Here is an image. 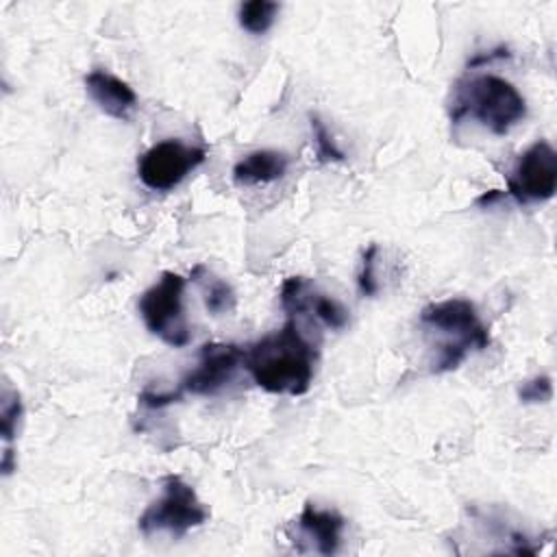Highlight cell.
<instances>
[{"mask_svg":"<svg viewBox=\"0 0 557 557\" xmlns=\"http://www.w3.org/2000/svg\"><path fill=\"white\" fill-rule=\"evenodd\" d=\"M318 350L300 333L298 318L287 315L285 324L248 344L242 355V366L252 381L270 392L285 396H302L313 381Z\"/></svg>","mask_w":557,"mask_h":557,"instance_id":"cell-1","label":"cell"},{"mask_svg":"<svg viewBox=\"0 0 557 557\" xmlns=\"http://www.w3.org/2000/svg\"><path fill=\"white\" fill-rule=\"evenodd\" d=\"M474 117L494 135H507L527 115L522 94L503 76L481 74L457 85L450 120Z\"/></svg>","mask_w":557,"mask_h":557,"instance_id":"cell-2","label":"cell"},{"mask_svg":"<svg viewBox=\"0 0 557 557\" xmlns=\"http://www.w3.org/2000/svg\"><path fill=\"white\" fill-rule=\"evenodd\" d=\"M420 324L446 337L433 363V372H450L461 366L470 350L490 346V331L481 322L474 302L466 298H446L429 302L420 311Z\"/></svg>","mask_w":557,"mask_h":557,"instance_id":"cell-3","label":"cell"},{"mask_svg":"<svg viewBox=\"0 0 557 557\" xmlns=\"http://www.w3.org/2000/svg\"><path fill=\"white\" fill-rule=\"evenodd\" d=\"M209 520L207 507L196 490L178 474L163 476V494L152 500L137 518V529L144 535L168 531L172 537H183L187 531L202 527Z\"/></svg>","mask_w":557,"mask_h":557,"instance_id":"cell-4","label":"cell"},{"mask_svg":"<svg viewBox=\"0 0 557 557\" xmlns=\"http://www.w3.org/2000/svg\"><path fill=\"white\" fill-rule=\"evenodd\" d=\"M185 278L176 272H163L161 278L139 296V313L146 329L172 348L189 344L191 333L183 313Z\"/></svg>","mask_w":557,"mask_h":557,"instance_id":"cell-5","label":"cell"},{"mask_svg":"<svg viewBox=\"0 0 557 557\" xmlns=\"http://www.w3.org/2000/svg\"><path fill=\"white\" fill-rule=\"evenodd\" d=\"M207 150L178 139H163L137 159V176L152 191H170L185 181L202 161Z\"/></svg>","mask_w":557,"mask_h":557,"instance_id":"cell-6","label":"cell"},{"mask_svg":"<svg viewBox=\"0 0 557 557\" xmlns=\"http://www.w3.org/2000/svg\"><path fill=\"white\" fill-rule=\"evenodd\" d=\"M557 189V152L546 139L531 144L520 157L511 174L507 176V196L518 205L544 202L555 196Z\"/></svg>","mask_w":557,"mask_h":557,"instance_id":"cell-7","label":"cell"},{"mask_svg":"<svg viewBox=\"0 0 557 557\" xmlns=\"http://www.w3.org/2000/svg\"><path fill=\"white\" fill-rule=\"evenodd\" d=\"M244 348L237 344L207 342L200 346L198 363L181 379V392L194 396H213L224 389L242 366Z\"/></svg>","mask_w":557,"mask_h":557,"instance_id":"cell-8","label":"cell"},{"mask_svg":"<svg viewBox=\"0 0 557 557\" xmlns=\"http://www.w3.org/2000/svg\"><path fill=\"white\" fill-rule=\"evenodd\" d=\"M344 516L333 509H318L313 503H305L302 511L296 518V535L294 542H307L311 550L331 557L342 546Z\"/></svg>","mask_w":557,"mask_h":557,"instance_id":"cell-9","label":"cell"},{"mask_svg":"<svg viewBox=\"0 0 557 557\" xmlns=\"http://www.w3.org/2000/svg\"><path fill=\"white\" fill-rule=\"evenodd\" d=\"M85 87L98 109L115 120H128L137 107L135 89L107 70L96 67L85 74Z\"/></svg>","mask_w":557,"mask_h":557,"instance_id":"cell-10","label":"cell"},{"mask_svg":"<svg viewBox=\"0 0 557 557\" xmlns=\"http://www.w3.org/2000/svg\"><path fill=\"white\" fill-rule=\"evenodd\" d=\"M289 159L278 150H255L233 165V181L237 185H259L278 181L287 172Z\"/></svg>","mask_w":557,"mask_h":557,"instance_id":"cell-11","label":"cell"},{"mask_svg":"<svg viewBox=\"0 0 557 557\" xmlns=\"http://www.w3.org/2000/svg\"><path fill=\"white\" fill-rule=\"evenodd\" d=\"M189 278L200 287L205 307L211 315H224L235 309L237 298H235L233 287L224 278L215 276L205 263L194 265L189 272Z\"/></svg>","mask_w":557,"mask_h":557,"instance_id":"cell-12","label":"cell"},{"mask_svg":"<svg viewBox=\"0 0 557 557\" xmlns=\"http://www.w3.org/2000/svg\"><path fill=\"white\" fill-rule=\"evenodd\" d=\"M278 9V2L272 0H248L239 4L237 22L246 33L263 35L274 24Z\"/></svg>","mask_w":557,"mask_h":557,"instance_id":"cell-13","label":"cell"},{"mask_svg":"<svg viewBox=\"0 0 557 557\" xmlns=\"http://www.w3.org/2000/svg\"><path fill=\"white\" fill-rule=\"evenodd\" d=\"M305 311H313V315L318 320H322L329 329H344L348 324L346 307L339 300H335V298H331L326 294L315 292V287L311 289V285L307 287Z\"/></svg>","mask_w":557,"mask_h":557,"instance_id":"cell-14","label":"cell"},{"mask_svg":"<svg viewBox=\"0 0 557 557\" xmlns=\"http://www.w3.org/2000/svg\"><path fill=\"white\" fill-rule=\"evenodd\" d=\"M309 124H311V137H313V148H315L318 161L320 163H342L346 159V154L342 152V148L337 146L333 135L329 133L322 117L311 113Z\"/></svg>","mask_w":557,"mask_h":557,"instance_id":"cell-15","label":"cell"},{"mask_svg":"<svg viewBox=\"0 0 557 557\" xmlns=\"http://www.w3.org/2000/svg\"><path fill=\"white\" fill-rule=\"evenodd\" d=\"M376 257H379V246L370 244L361 257V270L357 274V287H359L361 296H374L379 292V283H376V274H374Z\"/></svg>","mask_w":557,"mask_h":557,"instance_id":"cell-16","label":"cell"},{"mask_svg":"<svg viewBox=\"0 0 557 557\" xmlns=\"http://www.w3.org/2000/svg\"><path fill=\"white\" fill-rule=\"evenodd\" d=\"M20 418H22V400H20V394L7 392V394H4V400H2V418H0V424H2V440H4L7 444L15 437Z\"/></svg>","mask_w":557,"mask_h":557,"instance_id":"cell-17","label":"cell"},{"mask_svg":"<svg viewBox=\"0 0 557 557\" xmlns=\"http://www.w3.org/2000/svg\"><path fill=\"white\" fill-rule=\"evenodd\" d=\"M520 403H546L553 398V381L546 374H537L518 387Z\"/></svg>","mask_w":557,"mask_h":557,"instance_id":"cell-18","label":"cell"},{"mask_svg":"<svg viewBox=\"0 0 557 557\" xmlns=\"http://www.w3.org/2000/svg\"><path fill=\"white\" fill-rule=\"evenodd\" d=\"M183 398V392L181 389H170V392H152V389H144L137 400L141 407H148V409H161L165 405H172V403H178Z\"/></svg>","mask_w":557,"mask_h":557,"instance_id":"cell-19","label":"cell"},{"mask_svg":"<svg viewBox=\"0 0 557 557\" xmlns=\"http://www.w3.org/2000/svg\"><path fill=\"white\" fill-rule=\"evenodd\" d=\"M511 54H509V50L507 48H498V50H494V52H490V54H479V57H474L470 63H468V67H476V65H483V63H490V61H496V59H509Z\"/></svg>","mask_w":557,"mask_h":557,"instance_id":"cell-20","label":"cell"},{"mask_svg":"<svg viewBox=\"0 0 557 557\" xmlns=\"http://www.w3.org/2000/svg\"><path fill=\"white\" fill-rule=\"evenodd\" d=\"M15 468V461H13V450L7 446L4 448V455H2V472L4 474H11Z\"/></svg>","mask_w":557,"mask_h":557,"instance_id":"cell-21","label":"cell"}]
</instances>
